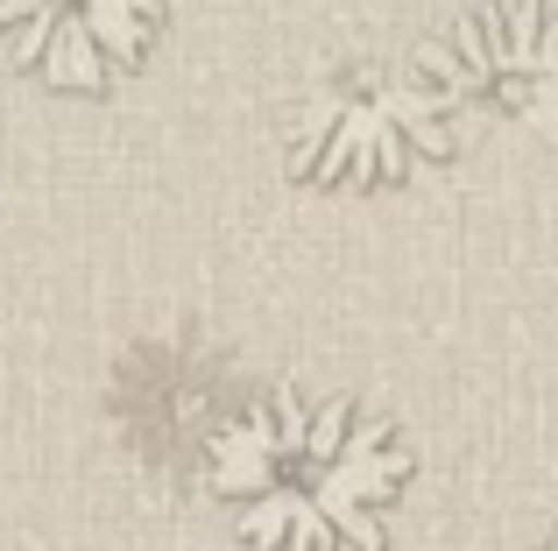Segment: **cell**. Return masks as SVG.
I'll return each mask as SVG.
<instances>
[{"label":"cell","instance_id":"obj_3","mask_svg":"<svg viewBox=\"0 0 558 551\" xmlns=\"http://www.w3.org/2000/svg\"><path fill=\"white\" fill-rule=\"evenodd\" d=\"M417 64L446 107L558 135V8L545 0H481L452 22L446 42H424Z\"/></svg>","mask_w":558,"mask_h":551},{"label":"cell","instance_id":"obj_1","mask_svg":"<svg viewBox=\"0 0 558 551\" xmlns=\"http://www.w3.org/2000/svg\"><path fill=\"white\" fill-rule=\"evenodd\" d=\"M403 445L347 396H276L213 439V488L255 551H381V510L403 495Z\"/></svg>","mask_w":558,"mask_h":551},{"label":"cell","instance_id":"obj_2","mask_svg":"<svg viewBox=\"0 0 558 551\" xmlns=\"http://www.w3.org/2000/svg\"><path fill=\"white\" fill-rule=\"evenodd\" d=\"M446 93L432 71H389V64H347L312 85L290 135V170L304 184H347V192H375V184H403L417 163L452 149L446 135Z\"/></svg>","mask_w":558,"mask_h":551},{"label":"cell","instance_id":"obj_4","mask_svg":"<svg viewBox=\"0 0 558 551\" xmlns=\"http://www.w3.org/2000/svg\"><path fill=\"white\" fill-rule=\"evenodd\" d=\"M163 28V0H0V50L43 85L107 93Z\"/></svg>","mask_w":558,"mask_h":551},{"label":"cell","instance_id":"obj_5","mask_svg":"<svg viewBox=\"0 0 558 551\" xmlns=\"http://www.w3.org/2000/svg\"><path fill=\"white\" fill-rule=\"evenodd\" d=\"M545 551H558V544H545Z\"/></svg>","mask_w":558,"mask_h":551}]
</instances>
